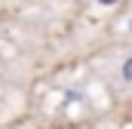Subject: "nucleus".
<instances>
[{
    "label": "nucleus",
    "mask_w": 132,
    "mask_h": 129,
    "mask_svg": "<svg viewBox=\"0 0 132 129\" xmlns=\"http://www.w3.org/2000/svg\"><path fill=\"white\" fill-rule=\"evenodd\" d=\"M129 28H132V25H129Z\"/></svg>",
    "instance_id": "2"
},
{
    "label": "nucleus",
    "mask_w": 132,
    "mask_h": 129,
    "mask_svg": "<svg viewBox=\"0 0 132 129\" xmlns=\"http://www.w3.org/2000/svg\"><path fill=\"white\" fill-rule=\"evenodd\" d=\"M120 80H123L126 86H132V55H129L123 64H120Z\"/></svg>",
    "instance_id": "1"
}]
</instances>
